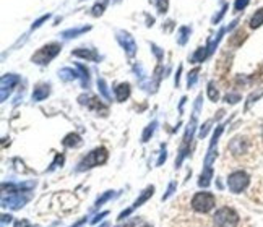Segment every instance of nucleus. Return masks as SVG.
<instances>
[{
	"label": "nucleus",
	"instance_id": "1",
	"mask_svg": "<svg viewBox=\"0 0 263 227\" xmlns=\"http://www.w3.org/2000/svg\"><path fill=\"white\" fill-rule=\"evenodd\" d=\"M223 130H225V127L220 125L215 130L213 138H211L208 153H206V158H205V169H203V172H201L200 180H198L200 187H208L210 182H211V177H213V169H211V165H213V161L216 159V146H218V140H220Z\"/></svg>",
	"mask_w": 263,
	"mask_h": 227
},
{
	"label": "nucleus",
	"instance_id": "2",
	"mask_svg": "<svg viewBox=\"0 0 263 227\" xmlns=\"http://www.w3.org/2000/svg\"><path fill=\"white\" fill-rule=\"evenodd\" d=\"M215 227H237L239 224V214L232 208L223 206L213 216Z\"/></svg>",
	"mask_w": 263,
	"mask_h": 227
},
{
	"label": "nucleus",
	"instance_id": "3",
	"mask_svg": "<svg viewBox=\"0 0 263 227\" xmlns=\"http://www.w3.org/2000/svg\"><path fill=\"white\" fill-rule=\"evenodd\" d=\"M108 161V149L106 148H96L93 149L88 156L78 164V170H85V169H91L96 167L99 164H104Z\"/></svg>",
	"mask_w": 263,
	"mask_h": 227
},
{
	"label": "nucleus",
	"instance_id": "4",
	"mask_svg": "<svg viewBox=\"0 0 263 227\" xmlns=\"http://www.w3.org/2000/svg\"><path fill=\"white\" fill-rule=\"evenodd\" d=\"M216 200L208 192H200L192 198V208L197 213H208L215 208Z\"/></svg>",
	"mask_w": 263,
	"mask_h": 227
},
{
	"label": "nucleus",
	"instance_id": "5",
	"mask_svg": "<svg viewBox=\"0 0 263 227\" xmlns=\"http://www.w3.org/2000/svg\"><path fill=\"white\" fill-rule=\"evenodd\" d=\"M60 49H62V46H60L59 42L47 44V46L41 47L35 55H33V62L38 64V65H46L60 52Z\"/></svg>",
	"mask_w": 263,
	"mask_h": 227
},
{
	"label": "nucleus",
	"instance_id": "6",
	"mask_svg": "<svg viewBox=\"0 0 263 227\" xmlns=\"http://www.w3.org/2000/svg\"><path fill=\"white\" fill-rule=\"evenodd\" d=\"M249 182H250L249 175L245 174L244 170H236V172H232L229 175L227 187L232 193H242L245 188L249 187Z\"/></svg>",
	"mask_w": 263,
	"mask_h": 227
},
{
	"label": "nucleus",
	"instance_id": "7",
	"mask_svg": "<svg viewBox=\"0 0 263 227\" xmlns=\"http://www.w3.org/2000/svg\"><path fill=\"white\" fill-rule=\"evenodd\" d=\"M117 41L122 47H124V51L127 52L128 57H133L137 52V44H135V39H133V36L130 32L127 31H117Z\"/></svg>",
	"mask_w": 263,
	"mask_h": 227
},
{
	"label": "nucleus",
	"instance_id": "8",
	"mask_svg": "<svg viewBox=\"0 0 263 227\" xmlns=\"http://www.w3.org/2000/svg\"><path fill=\"white\" fill-rule=\"evenodd\" d=\"M30 200V195H21V193H12L8 198H3L2 200V206L3 208H10V209H20L23 208L25 204Z\"/></svg>",
	"mask_w": 263,
	"mask_h": 227
},
{
	"label": "nucleus",
	"instance_id": "9",
	"mask_svg": "<svg viewBox=\"0 0 263 227\" xmlns=\"http://www.w3.org/2000/svg\"><path fill=\"white\" fill-rule=\"evenodd\" d=\"M18 75H13V73H7L2 76V83H0V86H2V96H0V99H2V102L7 101V96L10 93H12L13 88L18 85Z\"/></svg>",
	"mask_w": 263,
	"mask_h": 227
},
{
	"label": "nucleus",
	"instance_id": "10",
	"mask_svg": "<svg viewBox=\"0 0 263 227\" xmlns=\"http://www.w3.org/2000/svg\"><path fill=\"white\" fill-rule=\"evenodd\" d=\"M78 101H80L81 104H86V106L89 107V109H93L94 112H101V115H106L108 114V107H104L103 104L99 102V99L98 97H94V96H85V94H83V96H80L78 97Z\"/></svg>",
	"mask_w": 263,
	"mask_h": 227
},
{
	"label": "nucleus",
	"instance_id": "11",
	"mask_svg": "<svg viewBox=\"0 0 263 227\" xmlns=\"http://www.w3.org/2000/svg\"><path fill=\"white\" fill-rule=\"evenodd\" d=\"M227 149H231L234 156H242V154H247V149H249L247 138H242V136L234 138V140L231 141V145L227 146Z\"/></svg>",
	"mask_w": 263,
	"mask_h": 227
},
{
	"label": "nucleus",
	"instance_id": "12",
	"mask_svg": "<svg viewBox=\"0 0 263 227\" xmlns=\"http://www.w3.org/2000/svg\"><path fill=\"white\" fill-rule=\"evenodd\" d=\"M50 94V85H46V83H41V85H38L35 88V91H33V101H44L47 96Z\"/></svg>",
	"mask_w": 263,
	"mask_h": 227
},
{
	"label": "nucleus",
	"instance_id": "13",
	"mask_svg": "<svg viewBox=\"0 0 263 227\" xmlns=\"http://www.w3.org/2000/svg\"><path fill=\"white\" fill-rule=\"evenodd\" d=\"M72 55H75V57H81V59H86V60H93V62H98L99 60V55L96 54V51H93V49H76V51L72 52Z\"/></svg>",
	"mask_w": 263,
	"mask_h": 227
},
{
	"label": "nucleus",
	"instance_id": "14",
	"mask_svg": "<svg viewBox=\"0 0 263 227\" xmlns=\"http://www.w3.org/2000/svg\"><path fill=\"white\" fill-rule=\"evenodd\" d=\"M114 93H115V99H117V101L124 102L125 99L130 96V85H128V83H120V85L115 86Z\"/></svg>",
	"mask_w": 263,
	"mask_h": 227
},
{
	"label": "nucleus",
	"instance_id": "15",
	"mask_svg": "<svg viewBox=\"0 0 263 227\" xmlns=\"http://www.w3.org/2000/svg\"><path fill=\"white\" fill-rule=\"evenodd\" d=\"M153 193H154V187L153 185H150V187H147L145 190L142 192V195H140L137 200H135V203H133V206H132V209H137L138 206H142V204L145 203V201H148L151 196H153Z\"/></svg>",
	"mask_w": 263,
	"mask_h": 227
},
{
	"label": "nucleus",
	"instance_id": "16",
	"mask_svg": "<svg viewBox=\"0 0 263 227\" xmlns=\"http://www.w3.org/2000/svg\"><path fill=\"white\" fill-rule=\"evenodd\" d=\"M59 76L62 81H74L76 78H80L81 75H78V71L74 68H62L59 71Z\"/></svg>",
	"mask_w": 263,
	"mask_h": 227
},
{
	"label": "nucleus",
	"instance_id": "17",
	"mask_svg": "<svg viewBox=\"0 0 263 227\" xmlns=\"http://www.w3.org/2000/svg\"><path fill=\"white\" fill-rule=\"evenodd\" d=\"M211 52H210V49H208V46L206 47H198L197 49V52H195L193 55H192V62H195V64H200V62H203V60L208 57Z\"/></svg>",
	"mask_w": 263,
	"mask_h": 227
},
{
	"label": "nucleus",
	"instance_id": "18",
	"mask_svg": "<svg viewBox=\"0 0 263 227\" xmlns=\"http://www.w3.org/2000/svg\"><path fill=\"white\" fill-rule=\"evenodd\" d=\"M64 145L67 148H76V146L81 145V138H80V135H76V133H70V135L65 136Z\"/></svg>",
	"mask_w": 263,
	"mask_h": 227
},
{
	"label": "nucleus",
	"instance_id": "19",
	"mask_svg": "<svg viewBox=\"0 0 263 227\" xmlns=\"http://www.w3.org/2000/svg\"><path fill=\"white\" fill-rule=\"evenodd\" d=\"M91 30V26H81V28H75V30H67L62 32V36L67 37V39H72V37H76L78 34H83V32H86Z\"/></svg>",
	"mask_w": 263,
	"mask_h": 227
},
{
	"label": "nucleus",
	"instance_id": "20",
	"mask_svg": "<svg viewBox=\"0 0 263 227\" xmlns=\"http://www.w3.org/2000/svg\"><path fill=\"white\" fill-rule=\"evenodd\" d=\"M190 32H192V30H190L188 26L179 28V32H177V42L181 44V46H186V42H187V39H188Z\"/></svg>",
	"mask_w": 263,
	"mask_h": 227
},
{
	"label": "nucleus",
	"instance_id": "21",
	"mask_svg": "<svg viewBox=\"0 0 263 227\" xmlns=\"http://www.w3.org/2000/svg\"><path fill=\"white\" fill-rule=\"evenodd\" d=\"M262 25H263V8L257 10V12L252 15V18H250V28H252V30L260 28Z\"/></svg>",
	"mask_w": 263,
	"mask_h": 227
},
{
	"label": "nucleus",
	"instance_id": "22",
	"mask_svg": "<svg viewBox=\"0 0 263 227\" xmlns=\"http://www.w3.org/2000/svg\"><path fill=\"white\" fill-rule=\"evenodd\" d=\"M156 127H158V122H151V124L145 129V131H143V135H142V141L143 143H147L151 136H153V133H154V130H156Z\"/></svg>",
	"mask_w": 263,
	"mask_h": 227
},
{
	"label": "nucleus",
	"instance_id": "23",
	"mask_svg": "<svg viewBox=\"0 0 263 227\" xmlns=\"http://www.w3.org/2000/svg\"><path fill=\"white\" fill-rule=\"evenodd\" d=\"M98 88H99V93L104 96V99L111 101V94H109V90H108V85H106V81H104L103 78L98 80Z\"/></svg>",
	"mask_w": 263,
	"mask_h": 227
},
{
	"label": "nucleus",
	"instance_id": "24",
	"mask_svg": "<svg viewBox=\"0 0 263 227\" xmlns=\"http://www.w3.org/2000/svg\"><path fill=\"white\" fill-rule=\"evenodd\" d=\"M76 68L81 71V78H83L81 85H83V88H88V86H89V75H88V70L83 67L81 64H76Z\"/></svg>",
	"mask_w": 263,
	"mask_h": 227
},
{
	"label": "nucleus",
	"instance_id": "25",
	"mask_svg": "<svg viewBox=\"0 0 263 227\" xmlns=\"http://www.w3.org/2000/svg\"><path fill=\"white\" fill-rule=\"evenodd\" d=\"M206 93H208V97H210L213 102H216L218 99H220V93H218L216 86H215V83H210V85H208V90H206Z\"/></svg>",
	"mask_w": 263,
	"mask_h": 227
},
{
	"label": "nucleus",
	"instance_id": "26",
	"mask_svg": "<svg viewBox=\"0 0 263 227\" xmlns=\"http://www.w3.org/2000/svg\"><path fill=\"white\" fill-rule=\"evenodd\" d=\"M115 195V193L113 192V190H109V192H106L103 196H99L98 200H96V206H101V204H104L106 201H109L111 198H113Z\"/></svg>",
	"mask_w": 263,
	"mask_h": 227
},
{
	"label": "nucleus",
	"instance_id": "27",
	"mask_svg": "<svg viewBox=\"0 0 263 227\" xmlns=\"http://www.w3.org/2000/svg\"><path fill=\"white\" fill-rule=\"evenodd\" d=\"M197 80H198V68H195V70H192L188 73V80H187L188 88H192L195 83H197Z\"/></svg>",
	"mask_w": 263,
	"mask_h": 227
},
{
	"label": "nucleus",
	"instance_id": "28",
	"mask_svg": "<svg viewBox=\"0 0 263 227\" xmlns=\"http://www.w3.org/2000/svg\"><path fill=\"white\" fill-rule=\"evenodd\" d=\"M104 8H106V2L96 3V5H94V7H93V15H94V16H99V15H103Z\"/></svg>",
	"mask_w": 263,
	"mask_h": 227
},
{
	"label": "nucleus",
	"instance_id": "29",
	"mask_svg": "<svg viewBox=\"0 0 263 227\" xmlns=\"http://www.w3.org/2000/svg\"><path fill=\"white\" fill-rule=\"evenodd\" d=\"M49 18H50V15H49V13H47V15H42L41 18H38V20L35 21V23H33L31 30H38V28H39V26H42L44 21H47Z\"/></svg>",
	"mask_w": 263,
	"mask_h": 227
},
{
	"label": "nucleus",
	"instance_id": "30",
	"mask_svg": "<svg viewBox=\"0 0 263 227\" xmlns=\"http://www.w3.org/2000/svg\"><path fill=\"white\" fill-rule=\"evenodd\" d=\"M250 0H236V3H234V10L236 12H240V10H244L245 7L249 5Z\"/></svg>",
	"mask_w": 263,
	"mask_h": 227
},
{
	"label": "nucleus",
	"instance_id": "31",
	"mask_svg": "<svg viewBox=\"0 0 263 227\" xmlns=\"http://www.w3.org/2000/svg\"><path fill=\"white\" fill-rule=\"evenodd\" d=\"M62 164H64V156H62V154H57V156H55V161L52 162V165H50L49 170H54L55 167H59V165H62Z\"/></svg>",
	"mask_w": 263,
	"mask_h": 227
},
{
	"label": "nucleus",
	"instance_id": "32",
	"mask_svg": "<svg viewBox=\"0 0 263 227\" xmlns=\"http://www.w3.org/2000/svg\"><path fill=\"white\" fill-rule=\"evenodd\" d=\"M156 7H158V12H159V13H166V10H167V0H158V2H156Z\"/></svg>",
	"mask_w": 263,
	"mask_h": 227
},
{
	"label": "nucleus",
	"instance_id": "33",
	"mask_svg": "<svg viewBox=\"0 0 263 227\" xmlns=\"http://www.w3.org/2000/svg\"><path fill=\"white\" fill-rule=\"evenodd\" d=\"M176 187H177L176 182H171V184H169V188H167V192H166V195H163V201H164V200H167V198H169V196L172 195V193H174Z\"/></svg>",
	"mask_w": 263,
	"mask_h": 227
},
{
	"label": "nucleus",
	"instance_id": "34",
	"mask_svg": "<svg viewBox=\"0 0 263 227\" xmlns=\"http://www.w3.org/2000/svg\"><path fill=\"white\" fill-rule=\"evenodd\" d=\"M226 10H227V5H223L221 12H220V13H218V15H215V16H213V25H216V23H218V21H220V20L223 18V15H225V13H226Z\"/></svg>",
	"mask_w": 263,
	"mask_h": 227
},
{
	"label": "nucleus",
	"instance_id": "35",
	"mask_svg": "<svg viewBox=\"0 0 263 227\" xmlns=\"http://www.w3.org/2000/svg\"><path fill=\"white\" fill-rule=\"evenodd\" d=\"M240 99V96L239 94H227L226 96V102H229V104H236L237 101Z\"/></svg>",
	"mask_w": 263,
	"mask_h": 227
},
{
	"label": "nucleus",
	"instance_id": "36",
	"mask_svg": "<svg viewBox=\"0 0 263 227\" xmlns=\"http://www.w3.org/2000/svg\"><path fill=\"white\" fill-rule=\"evenodd\" d=\"M166 158H167L166 146H163V151H161V156H159V159H158V162H156V165H163V162L166 161Z\"/></svg>",
	"mask_w": 263,
	"mask_h": 227
},
{
	"label": "nucleus",
	"instance_id": "37",
	"mask_svg": "<svg viewBox=\"0 0 263 227\" xmlns=\"http://www.w3.org/2000/svg\"><path fill=\"white\" fill-rule=\"evenodd\" d=\"M210 124L211 122H206V124L201 127V130H200V136L203 138V136H206V133H208V129H210Z\"/></svg>",
	"mask_w": 263,
	"mask_h": 227
},
{
	"label": "nucleus",
	"instance_id": "38",
	"mask_svg": "<svg viewBox=\"0 0 263 227\" xmlns=\"http://www.w3.org/2000/svg\"><path fill=\"white\" fill-rule=\"evenodd\" d=\"M108 214H109L108 211H103V213H99V214L96 216V218H94V219L91 221V223H93V224H98V223H99V221H101V219H103V218H106V216H108Z\"/></svg>",
	"mask_w": 263,
	"mask_h": 227
},
{
	"label": "nucleus",
	"instance_id": "39",
	"mask_svg": "<svg viewBox=\"0 0 263 227\" xmlns=\"http://www.w3.org/2000/svg\"><path fill=\"white\" fill-rule=\"evenodd\" d=\"M15 227H33L30 223H28L26 219H21V221H16L15 223Z\"/></svg>",
	"mask_w": 263,
	"mask_h": 227
},
{
	"label": "nucleus",
	"instance_id": "40",
	"mask_svg": "<svg viewBox=\"0 0 263 227\" xmlns=\"http://www.w3.org/2000/svg\"><path fill=\"white\" fill-rule=\"evenodd\" d=\"M151 47H153V52L156 54V57H158V60H163V52L159 51L158 46H154V44H151Z\"/></svg>",
	"mask_w": 263,
	"mask_h": 227
},
{
	"label": "nucleus",
	"instance_id": "41",
	"mask_svg": "<svg viewBox=\"0 0 263 227\" xmlns=\"http://www.w3.org/2000/svg\"><path fill=\"white\" fill-rule=\"evenodd\" d=\"M10 221H12V216H10V214H8V216H7V214L2 216V223H3V224H5V223H10Z\"/></svg>",
	"mask_w": 263,
	"mask_h": 227
},
{
	"label": "nucleus",
	"instance_id": "42",
	"mask_svg": "<svg viewBox=\"0 0 263 227\" xmlns=\"http://www.w3.org/2000/svg\"><path fill=\"white\" fill-rule=\"evenodd\" d=\"M85 223H86V218H85V219H81V221H80V223H76L75 226H72V227H81V226H83V224H85Z\"/></svg>",
	"mask_w": 263,
	"mask_h": 227
},
{
	"label": "nucleus",
	"instance_id": "43",
	"mask_svg": "<svg viewBox=\"0 0 263 227\" xmlns=\"http://www.w3.org/2000/svg\"><path fill=\"white\" fill-rule=\"evenodd\" d=\"M101 227H108V224H106V223H104V224H103V226H101Z\"/></svg>",
	"mask_w": 263,
	"mask_h": 227
},
{
	"label": "nucleus",
	"instance_id": "44",
	"mask_svg": "<svg viewBox=\"0 0 263 227\" xmlns=\"http://www.w3.org/2000/svg\"><path fill=\"white\" fill-rule=\"evenodd\" d=\"M143 227H150V226H143Z\"/></svg>",
	"mask_w": 263,
	"mask_h": 227
}]
</instances>
